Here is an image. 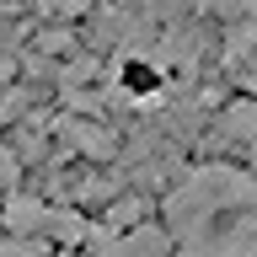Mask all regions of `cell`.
I'll return each mask as SVG.
<instances>
[{"instance_id": "obj_13", "label": "cell", "mask_w": 257, "mask_h": 257, "mask_svg": "<svg viewBox=\"0 0 257 257\" xmlns=\"http://www.w3.org/2000/svg\"><path fill=\"white\" fill-rule=\"evenodd\" d=\"M241 86L257 96V59H246V64H241Z\"/></svg>"}, {"instance_id": "obj_11", "label": "cell", "mask_w": 257, "mask_h": 257, "mask_svg": "<svg viewBox=\"0 0 257 257\" xmlns=\"http://www.w3.org/2000/svg\"><path fill=\"white\" fill-rule=\"evenodd\" d=\"M16 182H22V156H16V150H6V145H0V193H11Z\"/></svg>"}, {"instance_id": "obj_8", "label": "cell", "mask_w": 257, "mask_h": 257, "mask_svg": "<svg viewBox=\"0 0 257 257\" xmlns=\"http://www.w3.org/2000/svg\"><path fill=\"white\" fill-rule=\"evenodd\" d=\"M140 220H145V198H140V193H128V198L107 204V220H102V225H112V230H128V225H140Z\"/></svg>"}, {"instance_id": "obj_3", "label": "cell", "mask_w": 257, "mask_h": 257, "mask_svg": "<svg viewBox=\"0 0 257 257\" xmlns=\"http://www.w3.org/2000/svg\"><path fill=\"white\" fill-rule=\"evenodd\" d=\"M96 257H172L177 236L172 230H161V225H128V230H112V225H91L86 230Z\"/></svg>"}, {"instance_id": "obj_2", "label": "cell", "mask_w": 257, "mask_h": 257, "mask_svg": "<svg viewBox=\"0 0 257 257\" xmlns=\"http://www.w3.org/2000/svg\"><path fill=\"white\" fill-rule=\"evenodd\" d=\"M6 230H22V236H48V241H86L91 225L70 214V209H54L43 198H6Z\"/></svg>"}, {"instance_id": "obj_9", "label": "cell", "mask_w": 257, "mask_h": 257, "mask_svg": "<svg viewBox=\"0 0 257 257\" xmlns=\"http://www.w3.org/2000/svg\"><path fill=\"white\" fill-rule=\"evenodd\" d=\"M209 16H220V22H246L257 16V0H198Z\"/></svg>"}, {"instance_id": "obj_1", "label": "cell", "mask_w": 257, "mask_h": 257, "mask_svg": "<svg viewBox=\"0 0 257 257\" xmlns=\"http://www.w3.org/2000/svg\"><path fill=\"white\" fill-rule=\"evenodd\" d=\"M225 209H257V177L225 161H209L198 172H188L166 198V230L182 241H193L198 230H209L214 220H225Z\"/></svg>"}, {"instance_id": "obj_12", "label": "cell", "mask_w": 257, "mask_h": 257, "mask_svg": "<svg viewBox=\"0 0 257 257\" xmlns=\"http://www.w3.org/2000/svg\"><path fill=\"white\" fill-rule=\"evenodd\" d=\"M38 48H43V54H70V48H75V38H70V32H43V38H38Z\"/></svg>"}, {"instance_id": "obj_7", "label": "cell", "mask_w": 257, "mask_h": 257, "mask_svg": "<svg viewBox=\"0 0 257 257\" xmlns=\"http://www.w3.org/2000/svg\"><path fill=\"white\" fill-rule=\"evenodd\" d=\"M0 257H54V241H48V236H22V230H11V236L0 241Z\"/></svg>"}, {"instance_id": "obj_6", "label": "cell", "mask_w": 257, "mask_h": 257, "mask_svg": "<svg viewBox=\"0 0 257 257\" xmlns=\"http://www.w3.org/2000/svg\"><path fill=\"white\" fill-rule=\"evenodd\" d=\"M214 134L230 145H257V96H241L214 118Z\"/></svg>"}, {"instance_id": "obj_4", "label": "cell", "mask_w": 257, "mask_h": 257, "mask_svg": "<svg viewBox=\"0 0 257 257\" xmlns=\"http://www.w3.org/2000/svg\"><path fill=\"white\" fill-rule=\"evenodd\" d=\"M182 257H257V214L241 209L236 220H214L193 241H182Z\"/></svg>"}, {"instance_id": "obj_10", "label": "cell", "mask_w": 257, "mask_h": 257, "mask_svg": "<svg viewBox=\"0 0 257 257\" xmlns=\"http://www.w3.org/2000/svg\"><path fill=\"white\" fill-rule=\"evenodd\" d=\"M91 6V0H32V11L48 16V22H70V16H80Z\"/></svg>"}, {"instance_id": "obj_5", "label": "cell", "mask_w": 257, "mask_h": 257, "mask_svg": "<svg viewBox=\"0 0 257 257\" xmlns=\"http://www.w3.org/2000/svg\"><path fill=\"white\" fill-rule=\"evenodd\" d=\"M59 140L70 145V150H80V156H91V161H112L118 156V140H112L102 123H91V118H64Z\"/></svg>"}]
</instances>
